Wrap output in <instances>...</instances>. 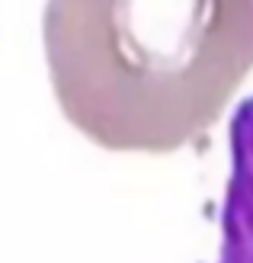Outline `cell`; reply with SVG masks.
<instances>
[{
    "instance_id": "6da1fadb",
    "label": "cell",
    "mask_w": 253,
    "mask_h": 263,
    "mask_svg": "<svg viewBox=\"0 0 253 263\" xmlns=\"http://www.w3.org/2000/svg\"><path fill=\"white\" fill-rule=\"evenodd\" d=\"M58 106L109 151L167 154L218 116L253 68V0H48Z\"/></svg>"
},
{
    "instance_id": "7a4b0ae2",
    "label": "cell",
    "mask_w": 253,
    "mask_h": 263,
    "mask_svg": "<svg viewBox=\"0 0 253 263\" xmlns=\"http://www.w3.org/2000/svg\"><path fill=\"white\" fill-rule=\"evenodd\" d=\"M218 263H253V97L231 119V177L221 205Z\"/></svg>"
}]
</instances>
